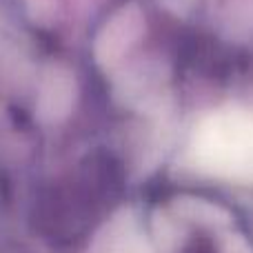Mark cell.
Returning a JSON list of instances; mask_svg holds the SVG:
<instances>
[{"mask_svg": "<svg viewBox=\"0 0 253 253\" xmlns=\"http://www.w3.org/2000/svg\"><path fill=\"white\" fill-rule=\"evenodd\" d=\"M116 189L118 184L107 167H87L40 205V229L56 240H76L84 236L111 205Z\"/></svg>", "mask_w": 253, "mask_h": 253, "instance_id": "cell-1", "label": "cell"}, {"mask_svg": "<svg viewBox=\"0 0 253 253\" xmlns=\"http://www.w3.org/2000/svg\"><path fill=\"white\" fill-rule=\"evenodd\" d=\"M193 253H211V251H209V249H196Z\"/></svg>", "mask_w": 253, "mask_h": 253, "instance_id": "cell-2", "label": "cell"}]
</instances>
